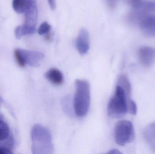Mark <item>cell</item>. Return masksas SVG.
<instances>
[{"instance_id": "8992f818", "label": "cell", "mask_w": 155, "mask_h": 154, "mask_svg": "<svg viewBox=\"0 0 155 154\" xmlns=\"http://www.w3.org/2000/svg\"><path fill=\"white\" fill-rule=\"evenodd\" d=\"M25 14V25L35 29L38 20V9L36 0H23Z\"/></svg>"}, {"instance_id": "6da1fadb", "label": "cell", "mask_w": 155, "mask_h": 154, "mask_svg": "<svg viewBox=\"0 0 155 154\" xmlns=\"http://www.w3.org/2000/svg\"><path fill=\"white\" fill-rule=\"evenodd\" d=\"M34 153L52 154L54 151L51 132L46 127L37 124L34 127L31 133Z\"/></svg>"}, {"instance_id": "5b68a950", "label": "cell", "mask_w": 155, "mask_h": 154, "mask_svg": "<svg viewBox=\"0 0 155 154\" xmlns=\"http://www.w3.org/2000/svg\"><path fill=\"white\" fill-rule=\"evenodd\" d=\"M132 4L130 19L133 21H140L150 14L155 12V1L137 0Z\"/></svg>"}, {"instance_id": "52a82bcc", "label": "cell", "mask_w": 155, "mask_h": 154, "mask_svg": "<svg viewBox=\"0 0 155 154\" xmlns=\"http://www.w3.org/2000/svg\"><path fill=\"white\" fill-rule=\"evenodd\" d=\"M25 65L38 67L44 58V54L40 52L32 51L19 49Z\"/></svg>"}, {"instance_id": "7402d4cb", "label": "cell", "mask_w": 155, "mask_h": 154, "mask_svg": "<svg viewBox=\"0 0 155 154\" xmlns=\"http://www.w3.org/2000/svg\"><path fill=\"white\" fill-rule=\"evenodd\" d=\"M107 154H122V153L117 149H114L112 150H110Z\"/></svg>"}, {"instance_id": "277c9868", "label": "cell", "mask_w": 155, "mask_h": 154, "mask_svg": "<svg viewBox=\"0 0 155 154\" xmlns=\"http://www.w3.org/2000/svg\"><path fill=\"white\" fill-rule=\"evenodd\" d=\"M114 139L118 145L124 146L131 143L134 139V126L130 121L121 120L116 125L114 128Z\"/></svg>"}, {"instance_id": "7a4b0ae2", "label": "cell", "mask_w": 155, "mask_h": 154, "mask_svg": "<svg viewBox=\"0 0 155 154\" xmlns=\"http://www.w3.org/2000/svg\"><path fill=\"white\" fill-rule=\"evenodd\" d=\"M75 85L74 107L76 115L81 117L87 114L90 107V85L87 80L80 79L76 80Z\"/></svg>"}, {"instance_id": "ba28073f", "label": "cell", "mask_w": 155, "mask_h": 154, "mask_svg": "<svg viewBox=\"0 0 155 154\" xmlns=\"http://www.w3.org/2000/svg\"><path fill=\"white\" fill-rule=\"evenodd\" d=\"M138 57L142 65L145 68H149L155 60V50L152 47L144 46L139 49Z\"/></svg>"}, {"instance_id": "5bb4252c", "label": "cell", "mask_w": 155, "mask_h": 154, "mask_svg": "<svg viewBox=\"0 0 155 154\" xmlns=\"http://www.w3.org/2000/svg\"><path fill=\"white\" fill-rule=\"evenodd\" d=\"M117 85L122 87L125 92L127 97L129 99L131 98V86L130 81L128 78L125 75H121L118 80V84Z\"/></svg>"}, {"instance_id": "8fae6325", "label": "cell", "mask_w": 155, "mask_h": 154, "mask_svg": "<svg viewBox=\"0 0 155 154\" xmlns=\"http://www.w3.org/2000/svg\"><path fill=\"white\" fill-rule=\"evenodd\" d=\"M143 137L148 146L155 152V122L145 127L143 131Z\"/></svg>"}, {"instance_id": "e0dca14e", "label": "cell", "mask_w": 155, "mask_h": 154, "mask_svg": "<svg viewBox=\"0 0 155 154\" xmlns=\"http://www.w3.org/2000/svg\"><path fill=\"white\" fill-rule=\"evenodd\" d=\"M51 27L47 22H44L38 29V32L40 35H43L49 33Z\"/></svg>"}, {"instance_id": "3957f363", "label": "cell", "mask_w": 155, "mask_h": 154, "mask_svg": "<svg viewBox=\"0 0 155 154\" xmlns=\"http://www.w3.org/2000/svg\"><path fill=\"white\" fill-rule=\"evenodd\" d=\"M126 94L124 89L117 85L115 92L107 105V114L110 117L118 118L124 116L128 112V104L132 101Z\"/></svg>"}, {"instance_id": "ac0fdd59", "label": "cell", "mask_w": 155, "mask_h": 154, "mask_svg": "<svg viewBox=\"0 0 155 154\" xmlns=\"http://www.w3.org/2000/svg\"><path fill=\"white\" fill-rule=\"evenodd\" d=\"M14 55L15 59L17 61V63L19 64V66L21 67H24L25 64L21 54L20 52L19 49H16L14 51Z\"/></svg>"}, {"instance_id": "9c48e42d", "label": "cell", "mask_w": 155, "mask_h": 154, "mask_svg": "<svg viewBox=\"0 0 155 154\" xmlns=\"http://www.w3.org/2000/svg\"><path fill=\"white\" fill-rule=\"evenodd\" d=\"M76 47L81 55H84L89 50V33L85 28H82L79 31L76 39Z\"/></svg>"}, {"instance_id": "ffe728a7", "label": "cell", "mask_w": 155, "mask_h": 154, "mask_svg": "<svg viewBox=\"0 0 155 154\" xmlns=\"http://www.w3.org/2000/svg\"><path fill=\"white\" fill-rule=\"evenodd\" d=\"M48 3L52 10H54L56 8L55 0H48Z\"/></svg>"}, {"instance_id": "44dd1931", "label": "cell", "mask_w": 155, "mask_h": 154, "mask_svg": "<svg viewBox=\"0 0 155 154\" xmlns=\"http://www.w3.org/2000/svg\"><path fill=\"white\" fill-rule=\"evenodd\" d=\"M12 152L7 148L0 147V154H11Z\"/></svg>"}, {"instance_id": "603a6c76", "label": "cell", "mask_w": 155, "mask_h": 154, "mask_svg": "<svg viewBox=\"0 0 155 154\" xmlns=\"http://www.w3.org/2000/svg\"><path fill=\"white\" fill-rule=\"evenodd\" d=\"M127 1H128V2H130L132 3V4L134 3L135 2L137 1V0H127Z\"/></svg>"}, {"instance_id": "7c38bea8", "label": "cell", "mask_w": 155, "mask_h": 154, "mask_svg": "<svg viewBox=\"0 0 155 154\" xmlns=\"http://www.w3.org/2000/svg\"><path fill=\"white\" fill-rule=\"evenodd\" d=\"M45 76L49 81L54 85H60L63 82V75L58 69H50L45 73Z\"/></svg>"}, {"instance_id": "30bf717a", "label": "cell", "mask_w": 155, "mask_h": 154, "mask_svg": "<svg viewBox=\"0 0 155 154\" xmlns=\"http://www.w3.org/2000/svg\"><path fill=\"white\" fill-rule=\"evenodd\" d=\"M139 25L146 35L155 37V15L146 16L140 21Z\"/></svg>"}, {"instance_id": "d6986e66", "label": "cell", "mask_w": 155, "mask_h": 154, "mask_svg": "<svg viewBox=\"0 0 155 154\" xmlns=\"http://www.w3.org/2000/svg\"><path fill=\"white\" fill-rule=\"evenodd\" d=\"M107 5L109 8L114 9L116 5V0H106Z\"/></svg>"}, {"instance_id": "2e32d148", "label": "cell", "mask_w": 155, "mask_h": 154, "mask_svg": "<svg viewBox=\"0 0 155 154\" xmlns=\"http://www.w3.org/2000/svg\"><path fill=\"white\" fill-rule=\"evenodd\" d=\"M12 7L14 10L17 13H24V5L23 0H13Z\"/></svg>"}, {"instance_id": "4fadbf2b", "label": "cell", "mask_w": 155, "mask_h": 154, "mask_svg": "<svg viewBox=\"0 0 155 154\" xmlns=\"http://www.w3.org/2000/svg\"><path fill=\"white\" fill-rule=\"evenodd\" d=\"M35 31V29L29 28L24 24L23 25H19L15 28V34L16 39H19L25 35L33 34Z\"/></svg>"}, {"instance_id": "9a60e30c", "label": "cell", "mask_w": 155, "mask_h": 154, "mask_svg": "<svg viewBox=\"0 0 155 154\" xmlns=\"http://www.w3.org/2000/svg\"><path fill=\"white\" fill-rule=\"evenodd\" d=\"M9 134V127L5 122L0 120V141L7 138Z\"/></svg>"}]
</instances>
